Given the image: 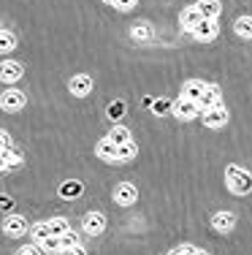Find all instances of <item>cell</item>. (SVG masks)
<instances>
[{
	"label": "cell",
	"mask_w": 252,
	"mask_h": 255,
	"mask_svg": "<svg viewBox=\"0 0 252 255\" xmlns=\"http://www.w3.org/2000/svg\"><path fill=\"white\" fill-rule=\"evenodd\" d=\"M16 253H19V255H35V253H44V247H41L38 242H35V245H22Z\"/></svg>",
	"instance_id": "obj_29"
},
{
	"label": "cell",
	"mask_w": 252,
	"mask_h": 255,
	"mask_svg": "<svg viewBox=\"0 0 252 255\" xmlns=\"http://www.w3.org/2000/svg\"><path fill=\"white\" fill-rule=\"evenodd\" d=\"M25 76V65L19 63V60H3V65H0V79H3V84H16L19 79Z\"/></svg>",
	"instance_id": "obj_6"
},
{
	"label": "cell",
	"mask_w": 252,
	"mask_h": 255,
	"mask_svg": "<svg viewBox=\"0 0 252 255\" xmlns=\"http://www.w3.org/2000/svg\"><path fill=\"white\" fill-rule=\"evenodd\" d=\"M3 231H5V236H11V239H19V236H25L30 226H27V217H22V215H8L3 220Z\"/></svg>",
	"instance_id": "obj_8"
},
{
	"label": "cell",
	"mask_w": 252,
	"mask_h": 255,
	"mask_svg": "<svg viewBox=\"0 0 252 255\" xmlns=\"http://www.w3.org/2000/svg\"><path fill=\"white\" fill-rule=\"evenodd\" d=\"M22 155L19 152H14V149H3V163H0V168H3V174H11V171H16V168L22 166Z\"/></svg>",
	"instance_id": "obj_17"
},
{
	"label": "cell",
	"mask_w": 252,
	"mask_h": 255,
	"mask_svg": "<svg viewBox=\"0 0 252 255\" xmlns=\"http://www.w3.org/2000/svg\"><path fill=\"white\" fill-rule=\"evenodd\" d=\"M130 35H133L136 41H149L152 38V27H149V22H139V25L130 27Z\"/></svg>",
	"instance_id": "obj_22"
},
{
	"label": "cell",
	"mask_w": 252,
	"mask_h": 255,
	"mask_svg": "<svg viewBox=\"0 0 252 255\" xmlns=\"http://www.w3.org/2000/svg\"><path fill=\"white\" fill-rule=\"evenodd\" d=\"M106 114H109V117H111V120H117V117H122V114H125V103H122V101H117V103H111V106H109V112H106Z\"/></svg>",
	"instance_id": "obj_28"
},
{
	"label": "cell",
	"mask_w": 252,
	"mask_h": 255,
	"mask_svg": "<svg viewBox=\"0 0 252 255\" xmlns=\"http://www.w3.org/2000/svg\"><path fill=\"white\" fill-rule=\"evenodd\" d=\"M95 155H98L103 163H122V155H119V144H114L109 136L100 138V141L95 144Z\"/></svg>",
	"instance_id": "obj_4"
},
{
	"label": "cell",
	"mask_w": 252,
	"mask_h": 255,
	"mask_svg": "<svg viewBox=\"0 0 252 255\" xmlns=\"http://www.w3.org/2000/svg\"><path fill=\"white\" fill-rule=\"evenodd\" d=\"M225 187L233 196H247L252 190V174L244 171L242 166H228L225 168Z\"/></svg>",
	"instance_id": "obj_1"
},
{
	"label": "cell",
	"mask_w": 252,
	"mask_h": 255,
	"mask_svg": "<svg viewBox=\"0 0 252 255\" xmlns=\"http://www.w3.org/2000/svg\"><path fill=\"white\" fill-rule=\"evenodd\" d=\"M0 144H3V149H11V147H14V141H11V136H8V133H0Z\"/></svg>",
	"instance_id": "obj_31"
},
{
	"label": "cell",
	"mask_w": 252,
	"mask_h": 255,
	"mask_svg": "<svg viewBox=\"0 0 252 255\" xmlns=\"http://www.w3.org/2000/svg\"><path fill=\"white\" fill-rule=\"evenodd\" d=\"M203 19H206V16L198 11V5H187V8H182V14H179V27H182L184 33H193Z\"/></svg>",
	"instance_id": "obj_9"
},
{
	"label": "cell",
	"mask_w": 252,
	"mask_h": 255,
	"mask_svg": "<svg viewBox=\"0 0 252 255\" xmlns=\"http://www.w3.org/2000/svg\"><path fill=\"white\" fill-rule=\"evenodd\" d=\"M171 114L176 120H182V123H190V120H195L198 114H201V106H198V101H190V98H184V95H179L171 106Z\"/></svg>",
	"instance_id": "obj_2"
},
{
	"label": "cell",
	"mask_w": 252,
	"mask_h": 255,
	"mask_svg": "<svg viewBox=\"0 0 252 255\" xmlns=\"http://www.w3.org/2000/svg\"><path fill=\"white\" fill-rule=\"evenodd\" d=\"M109 138L114 144H128V141H133V136H130V128H125V125H114L111 130H109Z\"/></svg>",
	"instance_id": "obj_20"
},
{
	"label": "cell",
	"mask_w": 252,
	"mask_h": 255,
	"mask_svg": "<svg viewBox=\"0 0 252 255\" xmlns=\"http://www.w3.org/2000/svg\"><path fill=\"white\" fill-rule=\"evenodd\" d=\"M206 250L203 247H198V245H176V247H171V255H203Z\"/></svg>",
	"instance_id": "obj_24"
},
{
	"label": "cell",
	"mask_w": 252,
	"mask_h": 255,
	"mask_svg": "<svg viewBox=\"0 0 252 255\" xmlns=\"http://www.w3.org/2000/svg\"><path fill=\"white\" fill-rule=\"evenodd\" d=\"M79 193H82V182H65V185L60 187V196L68 198V201H71V198H76Z\"/></svg>",
	"instance_id": "obj_25"
},
{
	"label": "cell",
	"mask_w": 252,
	"mask_h": 255,
	"mask_svg": "<svg viewBox=\"0 0 252 255\" xmlns=\"http://www.w3.org/2000/svg\"><path fill=\"white\" fill-rule=\"evenodd\" d=\"M60 242H63V250H60V253H65L68 247L79 245V234H76V231H65V234L60 236Z\"/></svg>",
	"instance_id": "obj_26"
},
{
	"label": "cell",
	"mask_w": 252,
	"mask_h": 255,
	"mask_svg": "<svg viewBox=\"0 0 252 255\" xmlns=\"http://www.w3.org/2000/svg\"><path fill=\"white\" fill-rule=\"evenodd\" d=\"M82 228L87 236H100L106 231V215L103 212H87L82 220Z\"/></svg>",
	"instance_id": "obj_7"
},
{
	"label": "cell",
	"mask_w": 252,
	"mask_h": 255,
	"mask_svg": "<svg viewBox=\"0 0 252 255\" xmlns=\"http://www.w3.org/2000/svg\"><path fill=\"white\" fill-rule=\"evenodd\" d=\"M103 3H109V5H111V3H114V0H103Z\"/></svg>",
	"instance_id": "obj_32"
},
{
	"label": "cell",
	"mask_w": 252,
	"mask_h": 255,
	"mask_svg": "<svg viewBox=\"0 0 252 255\" xmlns=\"http://www.w3.org/2000/svg\"><path fill=\"white\" fill-rule=\"evenodd\" d=\"M27 103V95L22 93V90H3V98H0V106H3V112H22Z\"/></svg>",
	"instance_id": "obj_5"
},
{
	"label": "cell",
	"mask_w": 252,
	"mask_h": 255,
	"mask_svg": "<svg viewBox=\"0 0 252 255\" xmlns=\"http://www.w3.org/2000/svg\"><path fill=\"white\" fill-rule=\"evenodd\" d=\"M49 228H52V236H63L65 231H71V223L65 220V217H52Z\"/></svg>",
	"instance_id": "obj_23"
},
{
	"label": "cell",
	"mask_w": 252,
	"mask_h": 255,
	"mask_svg": "<svg viewBox=\"0 0 252 255\" xmlns=\"http://www.w3.org/2000/svg\"><path fill=\"white\" fill-rule=\"evenodd\" d=\"M217 33H220V25H217V19H203L201 25H198L193 33V38L195 41H201V44H212L214 38H217Z\"/></svg>",
	"instance_id": "obj_11"
},
{
	"label": "cell",
	"mask_w": 252,
	"mask_h": 255,
	"mask_svg": "<svg viewBox=\"0 0 252 255\" xmlns=\"http://www.w3.org/2000/svg\"><path fill=\"white\" fill-rule=\"evenodd\" d=\"M217 103H223V90H220L217 84H206V90H203L201 101H198V106H201V112H203V109H212V106H217Z\"/></svg>",
	"instance_id": "obj_14"
},
{
	"label": "cell",
	"mask_w": 252,
	"mask_h": 255,
	"mask_svg": "<svg viewBox=\"0 0 252 255\" xmlns=\"http://www.w3.org/2000/svg\"><path fill=\"white\" fill-rule=\"evenodd\" d=\"M206 84L209 82H203V79H187V82L182 84V90H179V95H184V98H190V101H201Z\"/></svg>",
	"instance_id": "obj_13"
},
{
	"label": "cell",
	"mask_w": 252,
	"mask_h": 255,
	"mask_svg": "<svg viewBox=\"0 0 252 255\" xmlns=\"http://www.w3.org/2000/svg\"><path fill=\"white\" fill-rule=\"evenodd\" d=\"M201 123L206 128H212V130L225 128L228 125V109L223 106V103H217V106H212V109H203V112H201Z\"/></svg>",
	"instance_id": "obj_3"
},
{
	"label": "cell",
	"mask_w": 252,
	"mask_h": 255,
	"mask_svg": "<svg viewBox=\"0 0 252 255\" xmlns=\"http://www.w3.org/2000/svg\"><path fill=\"white\" fill-rule=\"evenodd\" d=\"M233 30H236L239 38L252 41V16H239V19L233 22Z\"/></svg>",
	"instance_id": "obj_18"
},
{
	"label": "cell",
	"mask_w": 252,
	"mask_h": 255,
	"mask_svg": "<svg viewBox=\"0 0 252 255\" xmlns=\"http://www.w3.org/2000/svg\"><path fill=\"white\" fill-rule=\"evenodd\" d=\"M16 49V35L11 33V30H0V52L3 54H8V52H14Z\"/></svg>",
	"instance_id": "obj_21"
},
{
	"label": "cell",
	"mask_w": 252,
	"mask_h": 255,
	"mask_svg": "<svg viewBox=\"0 0 252 255\" xmlns=\"http://www.w3.org/2000/svg\"><path fill=\"white\" fill-rule=\"evenodd\" d=\"M136 3H139V0H114L111 5H114L117 11H122V14H125V11H133Z\"/></svg>",
	"instance_id": "obj_27"
},
{
	"label": "cell",
	"mask_w": 252,
	"mask_h": 255,
	"mask_svg": "<svg viewBox=\"0 0 252 255\" xmlns=\"http://www.w3.org/2000/svg\"><path fill=\"white\" fill-rule=\"evenodd\" d=\"M212 226H214V231H220V234H228V231H233V226H236V215H233V212H217V215L212 217Z\"/></svg>",
	"instance_id": "obj_15"
},
{
	"label": "cell",
	"mask_w": 252,
	"mask_h": 255,
	"mask_svg": "<svg viewBox=\"0 0 252 255\" xmlns=\"http://www.w3.org/2000/svg\"><path fill=\"white\" fill-rule=\"evenodd\" d=\"M30 236H33V242H38V245H44V242L52 236L49 220H46V223H35V226H30Z\"/></svg>",
	"instance_id": "obj_19"
},
{
	"label": "cell",
	"mask_w": 252,
	"mask_h": 255,
	"mask_svg": "<svg viewBox=\"0 0 252 255\" xmlns=\"http://www.w3.org/2000/svg\"><path fill=\"white\" fill-rule=\"evenodd\" d=\"M173 103H168V101H158L155 103V114H166V109H171Z\"/></svg>",
	"instance_id": "obj_30"
},
{
	"label": "cell",
	"mask_w": 252,
	"mask_h": 255,
	"mask_svg": "<svg viewBox=\"0 0 252 255\" xmlns=\"http://www.w3.org/2000/svg\"><path fill=\"white\" fill-rule=\"evenodd\" d=\"M68 90H71V95H74V98H87V95L92 93V76H89V74L71 76Z\"/></svg>",
	"instance_id": "obj_10"
},
{
	"label": "cell",
	"mask_w": 252,
	"mask_h": 255,
	"mask_svg": "<svg viewBox=\"0 0 252 255\" xmlns=\"http://www.w3.org/2000/svg\"><path fill=\"white\" fill-rule=\"evenodd\" d=\"M195 5L206 19H217V16L223 14V3H220V0H198Z\"/></svg>",
	"instance_id": "obj_16"
},
{
	"label": "cell",
	"mask_w": 252,
	"mask_h": 255,
	"mask_svg": "<svg viewBox=\"0 0 252 255\" xmlns=\"http://www.w3.org/2000/svg\"><path fill=\"white\" fill-rule=\"evenodd\" d=\"M136 198H139V190H136V185H130V182H119V185L114 187V201L119 206L136 204Z\"/></svg>",
	"instance_id": "obj_12"
}]
</instances>
